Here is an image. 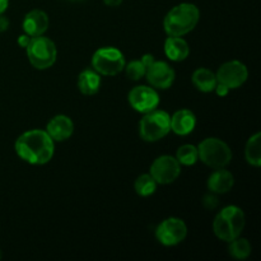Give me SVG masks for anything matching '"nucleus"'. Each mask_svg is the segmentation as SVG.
<instances>
[{"label": "nucleus", "mask_w": 261, "mask_h": 261, "mask_svg": "<svg viewBox=\"0 0 261 261\" xmlns=\"http://www.w3.org/2000/svg\"><path fill=\"white\" fill-rule=\"evenodd\" d=\"M15 153L30 165L41 166L50 162L55 152V142L46 130L33 129L23 133L14 144Z\"/></svg>", "instance_id": "f257e3e1"}, {"label": "nucleus", "mask_w": 261, "mask_h": 261, "mask_svg": "<svg viewBox=\"0 0 261 261\" xmlns=\"http://www.w3.org/2000/svg\"><path fill=\"white\" fill-rule=\"evenodd\" d=\"M200 19V10L195 4L181 3L173 7L163 19V27L168 36L188 35L194 30Z\"/></svg>", "instance_id": "f03ea898"}, {"label": "nucleus", "mask_w": 261, "mask_h": 261, "mask_svg": "<svg viewBox=\"0 0 261 261\" xmlns=\"http://www.w3.org/2000/svg\"><path fill=\"white\" fill-rule=\"evenodd\" d=\"M246 218L240 206L228 205L222 209L216 216L213 222V231L219 240L231 242L232 240L241 236L244 231Z\"/></svg>", "instance_id": "7ed1b4c3"}, {"label": "nucleus", "mask_w": 261, "mask_h": 261, "mask_svg": "<svg viewBox=\"0 0 261 261\" xmlns=\"http://www.w3.org/2000/svg\"><path fill=\"white\" fill-rule=\"evenodd\" d=\"M171 132V116L162 110H153L144 114L139 122L140 138L145 142H158Z\"/></svg>", "instance_id": "20e7f679"}, {"label": "nucleus", "mask_w": 261, "mask_h": 261, "mask_svg": "<svg viewBox=\"0 0 261 261\" xmlns=\"http://www.w3.org/2000/svg\"><path fill=\"white\" fill-rule=\"evenodd\" d=\"M27 56L30 63L33 68L38 70H45L51 68L55 64L58 58V48H56L54 41L45 36H37V37H31L30 43L25 47Z\"/></svg>", "instance_id": "39448f33"}, {"label": "nucleus", "mask_w": 261, "mask_h": 261, "mask_svg": "<svg viewBox=\"0 0 261 261\" xmlns=\"http://www.w3.org/2000/svg\"><path fill=\"white\" fill-rule=\"evenodd\" d=\"M199 160L212 168H223L232 160V150L218 138H206L198 145Z\"/></svg>", "instance_id": "423d86ee"}, {"label": "nucleus", "mask_w": 261, "mask_h": 261, "mask_svg": "<svg viewBox=\"0 0 261 261\" xmlns=\"http://www.w3.org/2000/svg\"><path fill=\"white\" fill-rule=\"evenodd\" d=\"M125 64L126 61L122 53L115 47L98 48L92 56V68L99 75H117L124 70Z\"/></svg>", "instance_id": "0eeeda50"}, {"label": "nucleus", "mask_w": 261, "mask_h": 261, "mask_svg": "<svg viewBox=\"0 0 261 261\" xmlns=\"http://www.w3.org/2000/svg\"><path fill=\"white\" fill-rule=\"evenodd\" d=\"M188 236V227L180 218L165 219L155 229V239L163 246H176L181 244Z\"/></svg>", "instance_id": "6e6552de"}, {"label": "nucleus", "mask_w": 261, "mask_h": 261, "mask_svg": "<svg viewBox=\"0 0 261 261\" xmlns=\"http://www.w3.org/2000/svg\"><path fill=\"white\" fill-rule=\"evenodd\" d=\"M217 83L226 86L228 89L240 88L249 78V70L246 65L239 60L227 61L219 66L216 73Z\"/></svg>", "instance_id": "1a4fd4ad"}, {"label": "nucleus", "mask_w": 261, "mask_h": 261, "mask_svg": "<svg viewBox=\"0 0 261 261\" xmlns=\"http://www.w3.org/2000/svg\"><path fill=\"white\" fill-rule=\"evenodd\" d=\"M149 173L160 185H168L177 180L181 173V165L172 155H161L153 161Z\"/></svg>", "instance_id": "9d476101"}, {"label": "nucleus", "mask_w": 261, "mask_h": 261, "mask_svg": "<svg viewBox=\"0 0 261 261\" xmlns=\"http://www.w3.org/2000/svg\"><path fill=\"white\" fill-rule=\"evenodd\" d=\"M129 103L133 109L140 114L153 111L160 105V94L155 88L148 86H137L129 92Z\"/></svg>", "instance_id": "9b49d317"}, {"label": "nucleus", "mask_w": 261, "mask_h": 261, "mask_svg": "<svg viewBox=\"0 0 261 261\" xmlns=\"http://www.w3.org/2000/svg\"><path fill=\"white\" fill-rule=\"evenodd\" d=\"M145 78L150 87L157 89H167L176 78L175 70L166 61H154L145 71Z\"/></svg>", "instance_id": "f8f14e48"}, {"label": "nucleus", "mask_w": 261, "mask_h": 261, "mask_svg": "<svg viewBox=\"0 0 261 261\" xmlns=\"http://www.w3.org/2000/svg\"><path fill=\"white\" fill-rule=\"evenodd\" d=\"M74 124L71 119L65 115H56L46 126V133L51 137L54 142H64L73 135Z\"/></svg>", "instance_id": "ddd939ff"}, {"label": "nucleus", "mask_w": 261, "mask_h": 261, "mask_svg": "<svg viewBox=\"0 0 261 261\" xmlns=\"http://www.w3.org/2000/svg\"><path fill=\"white\" fill-rule=\"evenodd\" d=\"M48 15L43 10L35 9L24 15L22 27L25 35L30 37H37L42 36L48 28Z\"/></svg>", "instance_id": "4468645a"}, {"label": "nucleus", "mask_w": 261, "mask_h": 261, "mask_svg": "<svg viewBox=\"0 0 261 261\" xmlns=\"http://www.w3.org/2000/svg\"><path fill=\"white\" fill-rule=\"evenodd\" d=\"M196 126V117L193 111L182 109L171 116V130L180 137H185L194 132Z\"/></svg>", "instance_id": "2eb2a0df"}, {"label": "nucleus", "mask_w": 261, "mask_h": 261, "mask_svg": "<svg viewBox=\"0 0 261 261\" xmlns=\"http://www.w3.org/2000/svg\"><path fill=\"white\" fill-rule=\"evenodd\" d=\"M233 175L223 167L216 168V171L209 176L206 186H208L209 191L213 194H226L233 188Z\"/></svg>", "instance_id": "dca6fc26"}, {"label": "nucleus", "mask_w": 261, "mask_h": 261, "mask_svg": "<svg viewBox=\"0 0 261 261\" xmlns=\"http://www.w3.org/2000/svg\"><path fill=\"white\" fill-rule=\"evenodd\" d=\"M165 54L170 60L184 61L190 54V47L182 37L168 36L165 41Z\"/></svg>", "instance_id": "f3484780"}, {"label": "nucleus", "mask_w": 261, "mask_h": 261, "mask_svg": "<svg viewBox=\"0 0 261 261\" xmlns=\"http://www.w3.org/2000/svg\"><path fill=\"white\" fill-rule=\"evenodd\" d=\"M78 88L86 96L98 93L101 88V75L94 69H84L78 76Z\"/></svg>", "instance_id": "a211bd4d"}, {"label": "nucleus", "mask_w": 261, "mask_h": 261, "mask_svg": "<svg viewBox=\"0 0 261 261\" xmlns=\"http://www.w3.org/2000/svg\"><path fill=\"white\" fill-rule=\"evenodd\" d=\"M193 84L198 91L204 92V93H209L213 92L217 86V78L216 73L206 68H199L194 71L193 74Z\"/></svg>", "instance_id": "6ab92c4d"}, {"label": "nucleus", "mask_w": 261, "mask_h": 261, "mask_svg": "<svg viewBox=\"0 0 261 261\" xmlns=\"http://www.w3.org/2000/svg\"><path fill=\"white\" fill-rule=\"evenodd\" d=\"M245 158L247 163L254 167H260L261 166V134L256 133L252 135L246 143L245 147Z\"/></svg>", "instance_id": "aec40b11"}, {"label": "nucleus", "mask_w": 261, "mask_h": 261, "mask_svg": "<svg viewBox=\"0 0 261 261\" xmlns=\"http://www.w3.org/2000/svg\"><path fill=\"white\" fill-rule=\"evenodd\" d=\"M157 185L154 178L152 177L150 173H143L139 177L135 180L134 184V190L138 195L143 196V198H147V196L153 195L157 190Z\"/></svg>", "instance_id": "412c9836"}, {"label": "nucleus", "mask_w": 261, "mask_h": 261, "mask_svg": "<svg viewBox=\"0 0 261 261\" xmlns=\"http://www.w3.org/2000/svg\"><path fill=\"white\" fill-rule=\"evenodd\" d=\"M228 252L234 259L245 260L251 254V245H250V242L246 239H242V237L239 236L237 239L228 242Z\"/></svg>", "instance_id": "4be33fe9"}, {"label": "nucleus", "mask_w": 261, "mask_h": 261, "mask_svg": "<svg viewBox=\"0 0 261 261\" xmlns=\"http://www.w3.org/2000/svg\"><path fill=\"white\" fill-rule=\"evenodd\" d=\"M176 160L182 166H193L199 161L198 147L193 144L181 145L176 152Z\"/></svg>", "instance_id": "5701e85b"}, {"label": "nucleus", "mask_w": 261, "mask_h": 261, "mask_svg": "<svg viewBox=\"0 0 261 261\" xmlns=\"http://www.w3.org/2000/svg\"><path fill=\"white\" fill-rule=\"evenodd\" d=\"M124 70L129 79H132V81H140V79L145 76L147 68L143 65L140 60H133L129 64H125Z\"/></svg>", "instance_id": "b1692460"}, {"label": "nucleus", "mask_w": 261, "mask_h": 261, "mask_svg": "<svg viewBox=\"0 0 261 261\" xmlns=\"http://www.w3.org/2000/svg\"><path fill=\"white\" fill-rule=\"evenodd\" d=\"M203 204L206 209L213 211V209H216L217 206H218V199H217V196L213 195V194H208V195L204 196Z\"/></svg>", "instance_id": "393cba45"}, {"label": "nucleus", "mask_w": 261, "mask_h": 261, "mask_svg": "<svg viewBox=\"0 0 261 261\" xmlns=\"http://www.w3.org/2000/svg\"><path fill=\"white\" fill-rule=\"evenodd\" d=\"M214 91H216V93L218 94V96L224 97V96H227V94H228L229 89L227 88L226 86H223V84L217 83V86H216V88H214Z\"/></svg>", "instance_id": "a878e982"}, {"label": "nucleus", "mask_w": 261, "mask_h": 261, "mask_svg": "<svg viewBox=\"0 0 261 261\" xmlns=\"http://www.w3.org/2000/svg\"><path fill=\"white\" fill-rule=\"evenodd\" d=\"M140 61H142L143 65L148 69L153 63H154L155 60H154V58H153V55H150V54H145V55H143V58L140 59Z\"/></svg>", "instance_id": "bb28decb"}, {"label": "nucleus", "mask_w": 261, "mask_h": 261, "mask_svg": "<svg viewBox=\"0 0 261 261\" xmlns=\"http://www.w3.org/2000/svg\"><path fill=\"white\" fill-rule=\"evenodd\" d=\"M8 28H9V20H8L7 17L0 14V32H4Z\"/></svg>", "instance_id": "cd10ccee"}, {"label": "nucleus", "mask_w": 261, "mask_h": 261, "mask_svg": "<svg viewBox=\"0 0 261 261\" xmlns=\"http://www.w3.org/2000/svg\"><path fill=\"white\" fill-rule=\"evenodd\" d=\"M31 41V37L28 35H22L19 36V38H18V43H19V46H22V47H27V45L30 43Z\"/></svg>", "instance_id": "c85d7f7f"}, {"label": "nucleus", "mask_w": 261, "mask_h": 261, "mask_svg": "<svg viewBox=\"0 0 261 261\" xmlns=\"http://www.w3.org/2000/svg\"><path fill=\"white\" fill-rule=\"evenodd\" d=\"M122 2L124 0H103V3L107 7H119Z\"/></svg>", "instance_id": "c756f323"}, {"label": "nucleus", "mask_w": 261, "mask_h": 261, "mask_svg": "<svg viewBox=\"0 0 261 261\" xmlns=\"http://www.w3.org/2000/svg\"><path fill=\"white\" fill-rule=\"evenodd\" d=\"M8 5H9V0H0V14H3L8 9Z\"/></svg>", "instance_id": "7c9ffc66"}, {"label": "nucleus", "mask_w": 261, "mask_h": 261, "mask_svg": "<svg viewBox=\"0 0 261 261\" xmlns=\"http://www.w3.org/2000/svg\"><path fill=\"white\" fill-rule=\"evenodd\" d=\"M70 2H81V0H70Z\"/></svg>", "instance_id": "2f4dec72"}, {"label": "nucleus", "mask_w": 261, "mask_h": 261, "mask_svg": "<svg viewBox=\"0 0 261 261\" xmlns=\"http://www.w3.org/2000/svg\"><path fill=\"white\" fill-rule=\"evenodd\" d=\"M0 259H2V252H0Z\"/></svg>", "instance_id": "473e14b6"}]
</instances>
